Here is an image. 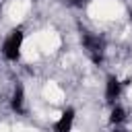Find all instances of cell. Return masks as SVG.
I'll use <instances>...</instances> for the list:
<instances>
[{"instance_id":"cell-1","label":"cell","mask_w":132,"mask_h":132,"mask_svg":"<svg viewBox=\"0 0 132 132\" xmlns=\"http://www.w3.org/2000/svg\"><path fill=\"white\" fill-rule=\"evenodd\" d=\"M80 43H82L87 56H89L95 64H101V62H103V58H105V41H103L99 35L89 33V31H82Z\"/></svg>"},{"instance_id":"cell-3","label":"cell","mask_w":132,"mask_h":132,"mask_svg":"<svg viewBox=\"0 0 132 132\" xmlns=\"http://www.w3.org/2000/svg\"><path fill=\"white\" fill-rule=\"evenodd\" d=\"M120 95H122V82H120L118 76L109 74L107 80H105V101L111 103V105H116V101L120 99Z\"/></svg>"},{"instance_id":"cell-8","label":"cell","mask_w":132,"mask_h":132,"mask_svg":"<svg viewBox=\"0 0 132 132\" xmlns=\"http://www.w3.org/2000/svg\"><path fill=\"white\" fill-rule=\"evenodd\" d=\"M111 132H128V130H126V128H122V126H116Z\"/></svg>"},{"instance_id":"cell-9","label":"cell","mask_w":132,"mask_h":132,"mask_svg":"<svg viewBox=\"0 0 132 132\" xmlns=\"http://www.w3.org/2000/svg\"><path fill=\"white\" fill-rule=\"evenodd\" d=\"M128 14H130V21H132V8H130V12H128Z\"/></svg>"},{"instance_id":"cell-2","label":"cell","mask_w":132,"mask_h":132,"mask_svg":"<svg viewBox=\"0 0 132 132\" xmlns=\"http://www.w3.org/2000/svg\"><path fill=\"white\" fill-rule=\"evenodd\" d=\"M23 29H12L4 41H2V56L8 60V62H16L21 58V47H23Z\"/></svg>"},{"instance_id":"cell-4","label":"cell","mask_w":132,"mask_h":132,"mask_svg":"<svg viewBox=\"0 0 132 132\" xmlns=\"http://www.w3.org/2000/svg\"><path fill=\"white\" fill-rule=\"evenodd\" d=\"M72 126H74V109L68 107V109L62 111V116L56 120L54 132H72Z\"/></svg>"},{"instance_id":"cell-6","label":"cell","mask_w":132,"mask_h":132,"mask_svg":"<svg viewBox=\"0 0 132 132\" xmlns=\"http://www.w3.org/2000/svg\"><path fill=\"white\" fill-rule=\"evenodd\" d=\"M109 122H111L113 126L124 124V122H126V109H124L122 105H113V107H111V113H109Z\"/></svg>"},{"instance_id":"cell-7","label":"cell","mask_w":132,"mask_h":132,"mask_svg":"<svg viewBox=\"0 0 132 132\" xmlns=\"http://www.w3.org/2000/svg\"><path fill=\"white\" fill-rule=\"evenodd\" d=\"M68 2H70L72 6H82V4L87 2V0H68Z\"/></svg>"},{"instance_id":"cell-5","label":"cell","mask_w":132,"mask_h":132,"mask_svg":"<svg viewBox=\"0 0 132 132\" xmlns=\"http://www.w3.org/2000/svg\"><path fill=\"white\" fill-rule=\"evenodd\" d=\"M10 109L14 113H25V89L23 85H16L10 97Z\"/></svg>"}]
</instances>
